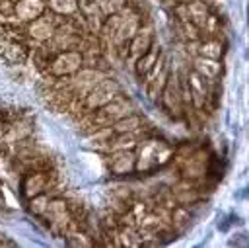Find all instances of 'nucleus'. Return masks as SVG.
<instances>
[{"label": "nucleus", "mask_w": 249, "mask_h": 248, "mask_svg": "<svg viewBox=\"0 0 249 248\" xmlns=\"http://www.w3.org/2000/svg\"><path fill=\"white\" fill-rule=\"evenodd\" d=\"M191 66H193L200 76H204L208 82H218L220 76H222V61H216V59L195 57V59L191 61Z\"/></svg>", "instance_id": "1"}]
</instances>
